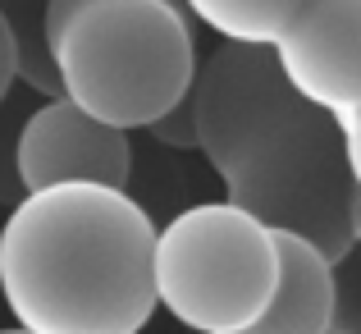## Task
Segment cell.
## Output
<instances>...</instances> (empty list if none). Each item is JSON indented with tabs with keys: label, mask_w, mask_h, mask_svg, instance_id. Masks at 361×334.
<instances>
[{
	"label": "cell",
	"mask_w": 361,
	"mask_h": 334,
	"mask_svg": "<svg viewBox=\"0 0 361 334\" xmlns=\"http://www.w3.org/2000/svg\"><path fill=\"white\" fill-rule=\"evenodd\" d=\"M197 151L224 197L274 229L311 234L334 261L353 252V169L338 114L288 83L274 46L220 42L192 83Z\"/></svg>",
	"instance_id": "1"
},
{
	"label": "cell",
	"mask_w": 361,
	"mask_h": 334,
	"mask_svg": "<svg viewBox=\"0 0 361 334\" xmlns=\"http://www.w3.org/2000/svg\"><path fill=\"white\" fill-rule=\"evenodd\" d=\"M151 211L119 184L27 188L0 225V298L27 334H137L156 316Z\"/></svg>",
	"instance_id": "2"
},
{
	"label": "cell",
	"mask_w": 361,
	"mask_h": 334,
	"mask_svg": "<svg viewBox=\"0 0 361 334\" xmlns=\"http://www.w3.org/2000/svg\"><path fill=\"white\" fill-rule=\"evenodd\" d=\"M46 37L64 97L119 129H151L202 69L183 0H78Z\"/></svg>",
	"instance_id": "3"
},
{
	"label": "cell",
	"mask_w": 361,
	"mask_h": 334,
	"mask_svg": "<svg viewBox=\"0 0 361 334\" xmlns=\"http://www.w3.org/2000/svg\"><path fill=\"white\" fill-rule=\"evenodd\" d=\"M160 307L202 334H256L279 293V229L256 211L197 202L156 234Z\"/></svg>",
	"instance_id": "4"
},
{
	"label": "cell",
	"mask_w": 361,
	"mask_h": 334,
	"mask_svg": "<svg viewBox=\"0 0 361 334\" xmlns=\"http://www.w3.org/2000/svg\"><path fill=\"white\" fill-rule=\"evenodd\" d=\"M14 174L27 188H46L60 179H101L128 188L133 147L128 129L97 119L73 97H46L14 133Z\"/></svg>",
	"instance_id": "5"
},
{
	"label": "cell",
	"mask_w": 361,
	"mask_h": 334,
	"mask_svg": "<svg viewBox=\"0 0 361 334\" xmlns=\"http://www.w3.org/2000/svg\"><path fill=\"white\" fill-rule=\"evenodd\" d=\"M288 83L329 114L361 110V0H307L274 42Z\"/></svg>",
	"instance_id": "6"
},
{
	"label": "cell",
	"mask_w": 361,
	"mask_h": 334,
	"mask_svg": "<svg viewBox=\"0 0 361 334\" xmlns=\"http://www.w3.org/2000/svg\"><path fill=\"white\" fill-rule=\"evenodd\" d=\"M338 261L311 234L279 229V293L256 334H329L338 326Z\"/></svg>",
	"instance_id": "7"
},
{
	"label": "cell",
	"mask_w": 361,
	"mask_h": 334,
	"mask_svg": "<svg viewBox=\"0 0 361 334\" xmlns=\"http://www.w3.org/2000/svg\"><path fill=\"white\" fill-rule=\"evenodd\" d=\"M220 42H256L274 46L283 28L302 14L307 0H183Z\"/></svg>",
	"instance_id": "8"
},
{
	"label": "cell",
	"mask_w": 361,
	"mask_h": 334,
	"mask_svg": "<svg viewBox=\"0 0 361 334\" xmlns=\"http://www.w3.org/2000/svg\"><path fill=\"white\" fill-rule=\"evenodd\" d=\"M18 37V83L37 88L42 97H60V69H55V51L46 37V18L37 14H9Z\"/></svg>",
	"instance_id": "9"
},
{
	"label": "cell",
	"mask_w": 361,
	"mask_h": 334,
	"mask_svg": "<svg viewBox=\"0 0 361 334\" xmlns=\"http://www.w3.org/2000/svg\"><path fill=\"white\" fill-rule=\"evenodd\" d=\"M147 133L156 142H165V147H174V151H197V101H192V92H188L174 110L160 114Z\"/></svg>",
	"instance_id": "10"
},
{
	"label": "cell",
	"mask_w": 361,
	"mask_h": 334,
	"mask_svg": "<svg viewBox=\"0 0 361 334\" xmlns=\"http://www.w3.org/2000/svg\"><path fill=\"white\" fill-rule=\"evenodd\" d=\"M14 83H18V37H14V18H9V9L0 5V106L9 101Z\"/></svg>",
	"instance_id": "11"
},
{
	"label": "cell",
	"mask_w": 361,
	"mask_h": 334,
	"mask_svg": "<svg viewBox=\"0 0 361 334\" xmlns=\"http://www.w3.org/2000/svg\"><path fill=\"white\" fill-rule=\"evenodd\" d=\"M338 129H343V147H348V169H353V184L361 188V110L338 114Z\"/></svg>",
	"instance_id": "12"
},
{
	"label": "cell",
	"mask_w": 361,
	"mask_h": 334,
	"mask_svg": "<svg viewBox=\"0 0 361 334\" xmlns=\"http://www.w3.org/2000/svg\"><path fill=\"white\" fill-rule=\"evenodd\" d=\"M353 243L361 247V188L353 193Z\"/></svg>",
	"instance_id": "13"
}]
</instances>
